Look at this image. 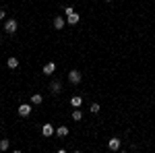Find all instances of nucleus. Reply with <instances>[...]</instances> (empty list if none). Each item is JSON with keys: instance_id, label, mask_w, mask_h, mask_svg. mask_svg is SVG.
Segmentation results:
<instances>
[{"instance_id": "nucleus-1", "label": "nucleus", "mask_w": 155, "mask_h": 153, "mask_svg": "<svg viewBox=\"0 0 155 153\" xmlns=\"http://www.w3.org/2000/svg\"><path fill=\"white\" fill-rule=\"evenodd\" d=\"M81 79H83V77H81V72H79V71H71V72H68V81H71L72 85H79Z\"/></svg>"}, {"instance_id": "nucleus-2", "label": "nucleus", "mask_w": 155, "mask_h": 153, "mask_svg": "<svg viewBox=\"0 0 155 153\" xmlns=\"http://www.w3.org/2000/svg\"><path fill=\"white\" fill-rule=\"evenodd\" d=\"M4 31H6V33H15V31H17V21H15V19H8V21L4 23Z\"/></svg>"}, {"instance_id": "nucleus-3", "label": "nucleus", "mask_w": 155, "mask_h": 153, "mask_svg": "<svg viewBox=\"0 0 155 153\" xmlns=\"http://www.w3.org/2000/svg\"><path fill=\"white\" fill-rule=\"evenodd\" d=\"M50 91H52V95H58L60 91H62V85H60V81H52V83H50Z\"/></svg>"}, {"instance_id": "nucleus-4", "label": "nucleus", "mask_w": 155, "mask_h": 153, "mask_svg": "<svg viewBox=\"0 0 155 153\" xmlns=\"http://www.w3.org/2000/svg\"><path fill=\"white\" fill-rule=\"evenodd\" d=\"M29 114H31V106H29V104H21V106H19V116H29Z\"/></svg>"}, {"instance_id": "nucleus-5", "label": "nucleus", "mask_w": 155, "mask_h": 153, "mask_svg": "<svg viewBox=\"0 0 155 153\" xmlns=\"http://www.w3.org/2000/svg\"><path fill=\"white\" fill-rule=\"evenodd\" d=\"M107 147H110L112 151H118V149H120V139L112 137V139H110V143H107Z\"/></svg>"}, {"instance_id": "nucleus-6", "label": "nucleus", "mask_w": 155, "mask_h": 153, "mask_svg": "<svg viewBox=\"0 0 155 153\" xmlns=\"http://www.w3.org/2000/svg\"><path fill=\"white\" fill-rule=\"evenodd\" d=\"M41 135H44V137H52V135H54V126H52V124H44V126H41Z\"/></svg>"}, {"instance_id": "nucleus-7", "label": "nucleus", "mask_w": 155, "mask_h": 153, "mask_svg": "<svg viewBox=\"0 0 155 153\" xmlns=\"http://www.w3.org/2000/svg\"><path fill=\"white\" fill-rule=\"evenodd\" d=\"M66 23L68 25H77L79 23V15H77V12H71V15L66 17Z\"/></svg>"}, {"instance_id": "nucleus-8", "label": "nucleus", "mask_w": 155, "mask_h": 153, "mask_svg": "<svg viewBox=\"0 0 155 153\" xmlns=\"http://www.w3.org/2000/svg\"><path fill=\"white\" fill-rule=\"evenodd\" d=\"M6 66H8V68H12V71H15V68H17V66H19V60L15 58V56H11V58H6Z\"/></svg>"}, {"instance_id": "nucleus-9", "label": "nucleus", "mask_w": 155, "mask_h": 153, "mask_svg": "<svg viewBox=\"0 0 155 153\" xmlns=\"http://www.w3.org/2000/svg\"><path fill=\"white\" fill-rule=\"evenodd\" d=\"M54 71H56V64H54V62H48V64L44 66V75H54Z\"/></svg>"}, {"instance_id": "nucleus-10", "label": "nucleus", "mask_w": 155, "mask_h": 153, "mask_svg": "<svg viewBox=\"0 0 155 153\" xmlns=\"http://www.w3.org/2000/svg\"><path fill=\"white\" fill-rule=\"evenodd\" d=\"M64 25H66V19H62V17H56V19H54V27H56V29H62Z\"/></svg>"}, {"instance_id": "nucleus-11", "label": "nucleus", "mask_w": 155, "mask_h": 153, "mask_svg": "<svg viewBox=\"0 0 155 153\" xmlns=\"http://www.w3.org/2000/svg\"><path fill=\"white\" fill-rule=\"evenodd\" d=\"M81 104H83V97H81V95H74V97L71 99V106L72 108H79Z\"/></svg>"}, {"instance_id": "nucleus-12", "label": "nucleus", "mask_w": 155, "mask_h": 153, "mask_svg": "<svg viewBox=\"0 0 155 153\" xmlns=\"http://www.w3.org/2000/svg\"><path fill=\"white\" fill-rule=\"evenodd\" d=\"M41 101H44V97H41V93H33V95H31V104H33V106H37V104H41Z\"/></svg>"}, {"instance_id": "nucleus-13", "label": "nucleus", "mask_w": 155, "mask_h": 153, "mask_svg": "<svg viewBox=\"0 0 155 153\" xmlns=\"http://www.w3.org/2000/svg\"><path fill=\"white\" fill-rule=\"evenodd\" d=\"M66 135H68V128H66V126H58V128H56V137L62 139V137H66Z\"/></svg>"}, {"instance_id": "nucleus-14", "label": "nucleus", "mask_w": 155, "mask_h": 153, "mask_svg": "<svg viewBox=\"0 0 155 153\" xmlns=\"http://www.w3.org/2000/svg\"><path fill=\"white\" fill-rule=\"evenodd\" d=\"M81 118H83V114H81V110H79V108H74V110H72V120H74V122H79Z\"/></svg>"}, {"instance_id": "nucleus-15", "label": "nucleus", "mask_w": 155, "mask_h": 153, "mask_svg": "<svg viewBox=\"0 0 155 153\" xmlns=\"http://www.w3.org/2000/svg\"><path fill=\"white\" fill-rule=\"evenodd\" d=\"M8 149V139H0V151H6Z\"/></svg>"}, {"instance_id": "nucleus-16", "label": "nucleus", "mask_w": 155, "mask_h": 153, "mask_svg": "<svg viewBox=\"0 0 155 153\" xmlns=\"http://www.w3.org/2000/svg\"><path fill=\"white\" fill-rule=\"evenodd\" d=\"M89 110H91L93 114H97V112H99V104H91V106H89Z\"/></svg>"}, {"instance_id": "nucleus-17", "label": "nucleus", "mask_w": 155, "mask_h": 153, "mask_svg": "<svg viewBox=\"0 0 155 153\" xmlns=\"http://www.w3.org/2000/svg\"><path fill=\"white\" fill-rule=\"evenodd\" d=\"M71 12H74V11H72V6H66V8H64V15H66V17H68Z\"/></svg>"}, {"instance_id": "nucleus-18", "label": "nucleus", "mask_w": 155, "mask_h": 153, "mask_svg": "<svg viewBox=\"0 0 155 153\" xmlns=\"http://www.w3.org/2000/svg\"><path fill=\"white\" fill-rule=\"evenodd\" d=\"M4 17H6V15H4V11H2V8H0V21H2V19H4Z\"/></svg>"}, {"instance_id": "nucleus-19", "label": "nucleus", "mask_w": 155, "mask_h": 153, "mask_svg": "<svg viewBox=\"0 0 155 153\" xmlns=\"http://www.w3.org/2000/svg\"><path fill=\"white\" fill-rule=\"evenodd\" d=\"M106 2H112V0H106Z\"/></svg>"}]
</instances>
